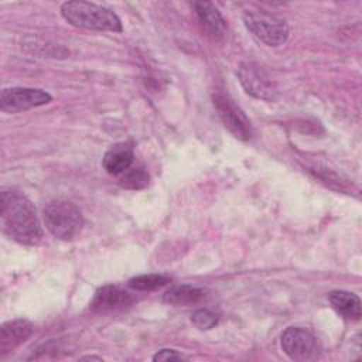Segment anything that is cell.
<instances>
[{"instance_id": "1", "label": "cell", "mask_w": 362, "mask_h": 362, "mask_svg": "<svg viewBox=\"0 0 362 362\" xmlns=\"http://www.w3.org/2000/svg\"><path fill=\"white\" fill-rule=\"evenodd\" d=\"M0 216L4 233L23 245H37L42 239V229L33 202L21 192L3 188Z\"/></svg>"}, {"instance_id": "2", "label": "cell", "mask_w": 362, "mask_h": 362, "mask_svg": "<svg viewBox=\"0 0 362 362\" xmlns=\"http://www.w3.org/2000/svg\"><path fill=\"white\" fill-rule=\"evenodd\" d=\"M61 14L74 27L113 33L123 30L122 21L115 11L95 3L65 1L61 4Z\"/></svg>"}, {"instance_id": "3", "label": "cell", "mask_w": 362, "mask_h": 362, "mask_svg": "<svg viewBox=\"0 0 362 362\" xmlns=\"http://www.w3.org/2000/svg\"><path fill=\"white\" fill-rule=\"evenodd\" d=\"M42 221L47 230L61 240L75 239L83 226L81 209L66 199L49 201L42 209Z\"/></svg>"}, {"instance_id": "4", "label": "cell", "mask_w": 362, "mask_h": 362, "mask_svg": "<svg viewBox=\"0 0 362 362\" xmlns=\"http://www.w3.org/2000/svg\"><path fill=\"white\" fill-rule=\"evenodd\" d=\"M243 23L255 38L269 47L283 45L288 38V25L286 20L266 10L245 11Z\"/></svg>"}, {"instance_id": "5", "label": "cell", "mask_w": 362, "mask_h": 362, "mask_svg": "<svg viewBox=\"0 0 362 362\" xmlns=\"http://www.w3.org/2000/svg\"><path fill=\"white\" fill-rule=\"evenodd\" d=\"M51 102V95L38 88L13 86L4 88L0 95V109L7 113H17L38 107Z\"/></svg>"}, {"instance_id": "6", "label": "cell", "mask_w": 362, "mask_h": 362, "mask_svg": "<svg viewBox=\"0 0 362 362\" xmlns=\"http://www.w3.org/2000/svg\"><path fill=\"white\" fill-rule=\"evenodd\" d=\"M214 106L221 122L233 137L239 140H249L252 137L250 120L230 98L222 93H216L214 96Z\"/></svg>"}, {"instance_id": "7", "label": "cell", "mask_w": 362, "mask_h": 362, "mask_svg": "<svg viewBox=\"0 0 362 362\" xmlns=\"http://www.w3.org/2000/svg\"><path fill=\"white\" fill-rule=\"evenodd\" d=\"M238 78L246 93L256 99L272 102L277 98V89L267 74L253 62H242L238 68Z\"/></svg>"}, {"instance_id": "8", "label": "cell", "mask_w": 362, "mask_h": 362, "mask_svg": "<svg viewBox=\"0 0 362 362\" xmlns=\"http://www.w3.org/2000/svg\"><path fill=\"white\" fill-rule=\"evenodd\" d=\"M280 345L283 352L293 361H308L317 354L314 335L300 327H288L283 331Z\"/></svg>"}, {"instance_id": "9", "label": "cell", "mask_w": 362, "mask_h": 362, "mask_svg": "<svg viewBox=\"0 0 362 362\" xmlns=\"http://www.w3.org/2000/svg\"><path fill=\"white\" fill-rule=\"evenodd\" d=\"M132 297L127 291L122 290L117 286H103L100 287L90 304L89 308L95 313H109V311H116V310H122L124 307H127L132 303Z\"/></svg>"}, {"instance_id": "10", "label": "cell", "mask_w": 362, "mask_h": 362, "mask_svg": "<svg viewBox=\"0 0 362 362\" xmlns=\"http://www.w3.org/2000/svg\"><path fill=\"white\" fill-rule=\"evenodd\" d=\"M33 325L27 320H11L0 327V356L13 352L17 346L28 339Z\"/></svg>"}, {"instance_id": "11", "label": "cell", "mask_w": 362, "mask_h": 362, "mask_svg": "<svg viewBox=\"0 0 362 362\" xmlns=\"http://www.w3.org/2000/svg\"><path fill=\"white\" fill-rule=\"evenodd\" d=\"M192 6L206 35L212 40L222 38L226 30V21L219 10L209 1H195Z\"/></svg>"}, {"instance_id": "12", "label": "cell", "mask_w": 362, "mask_h": 362, "mask_svg": "<svg viewBox=\"0 0 362 362\" xmlns=\"http://www.w3.org/2000/svg\"><path fill=\"white\" fill-rule=\"evenodd\" d=\"M133 148L127 143H117L112 146L102 158V165L110 175H120L133 164Z\"/></svg>"}, {"instance_id": "13", "label": "cell", "mask_w": 362, "mask_h": 362, "mask_svg": "<svg viewBox=\"0 0 362 362\" xmlns=\"http://www.w3.org/2000/svg\"><path fill=\"white\" fill-rule=\"evenodd\" d=\"M332 308L346 320L358 321L362 314L361 300L356 294L345 290H332L328 294Z\"/></svg>"}, {"instance_id": "14", "label": "cell", "mask_w": 362, "mask_h": 362, "mask_svg": "<svg viewBox=\"0 0 362 362\" xmlns=\"http://www.w3.org/2000/svg\"><path fill=\"white\" fill-rule=\"evenodd\" d=\"M205 297V290L201 287L182 284L167 290L163 294V300L173 305H191L201 301Z\"/></svg>"}, {"instance_id": "15", "label": "cell", "mask_w": 362, "mask_h": 362, "mask_svg": "<svg viewBox=\"0 0 362 362\" xmlns=\"http://www.w3.org/2000/svg\"><path fill=\"white\" fill-rule=\"evenodd\" d=\"M167 283H170V279L167 276L156 274V273L140 274V276L132 277L127 281L130 288L139 290V291H151V290H156V288H160V287L165 286Z\"/></svg>"}, {"instance_id": "16", "label": "cell", "mask_w": 362, "mask_h": 362, "mask_svg": "<svg viewBox=\"0 0 362 362\" xmlns=\"http://www.w3.org/2000/svg\"><path fill=\"white\" fill-rule=\"evenodd\" d=\"M148 184V174L141 167H130L120 174L119 185L127 189H141Z\"/></svg>"}, {"instance_id": "17", "label": "cell", "mask_w": 362, "mask_h": 362, "mask_svg": "<svg viewBox=\"0 0 362 362\" xmlns=\"http://www.w3.org/2000/svg\"><path fill=\"white\" fill-rule=\"evenodd\" d=\"M191 321L192 324L198 328V329H211L214 328L218 321H219V315L208 308H199L197 311L192 313L191 315Z\"/></svg>"}, {"instance_id": "18", "label": "cell", "mask_w": 362, "mask_h": 362, "mask_svg": "<svg viewBox=\"0 0 362 362\" xmlns=\"http://www.w3.org/2000/svg\"><path fill=\"white\" fill-rule=\"evenodd\" d=\"M185 356L175 349H161L154 356L153 361H182Z\"/></svg>"}, {"instance_id": "19", "label": "cell", "mask_w": 362, "mask_h": 362, "mask_svg": "<svg viewBox=\"0 0 362 362\" xmlns=\"http://www.w3.org/2000/svg\"><path fill=\"white\" fill-rule=\"evenodd\" d=\"M81 361H102L100 356H95V355H88V356H82Z\"/></svg>"}]
</instances>
